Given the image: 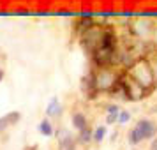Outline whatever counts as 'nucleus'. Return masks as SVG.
I'll return each instance as SVG.
<instances>
[{"mask_svg": "<svg viewBox=\"0 0 157 150\" xmlns=\"http://www.w3.org/2000/svg\"><path fill=\"white\" fill-rule=\"evenodd\" d=\"M131 76H132V79H134L136 83H140L143 88H148V87L155 81L154 71H152V67H150L147 62L136 64L134 67H132V71H131Z\"/></svg>", "mask_w": 157, "mask_h": 150, "instance_id": "1", "label": "nucleus"}, {"mask_svg": "<svg viewBox=\"0 0 157 150\" xmlns=\"http://www.w3.org/2000/svg\"><path fill=\"white\" fill-rule=\"evenodd\" d=\"M154 134H155V125H154V122L140 120L138 125H136V127L131 131V134H129V143H131V145H136V143H140L141 140H145V138H152Z\"/></svg>", "mask_w": 157, "mask_h": 150, "instance_id": "2", "label": "nucleus"}, {"mask_svg": "<svg viewBox=\"0 0 157 150\" xmlns=\"http://www.w3.org/2000/svg\"><path fill=\"white\" fill-rule=\"evenodd\" d=\"M117 58V48H99L92 53V60L97 67H108Z\"/></svg>", "mask_w": 157, "mask_h": 150, "instance_id": "3", "label": "nucleus"}, {"mask_svg": "<svg viewBox=\"0 0 157 150\" xmlns=\"http://www.w3.org/2000/svg\"><path fill=\"white\" fill-rule=\"evenodd\" d=\"M117 81H118V78L115 74H111L109 71H106V69H102V71L95 74V83H97L99 90H111L117 85Z\"/></svg>", "mask_w": 157, "mask_h": 150, "instance_id": "4", "label": "nucleus"}, {"mask_svg": "<svg viewBox=\"0 0 157 150\" xmlns=\"http://www.w3.org/2000/svg\"><path fill=\"white\" fill-rule=\"evenodd\" d=\"M81 88L86 92L88 97H94V94L99 90L97 83H95V74H88V76H85V78L81 79Z\"/></svg>", "mask_w": 157, "mask_h": 150, "instance_id": "5", "label": "nucleus"}, {"mask_svg": "<svg viewBox=\"0 0 157 150\" xmlns=\"http://www.w3.org/2000/svg\"><path fill=\"white\" fill-rule=\"evenodd\" d=\"M62 113V106H60V102H58L57 97H53L50 101V104L46 108V115L48 117H58V115Z\"/></svg>", "mask_w": 157, "mask_h": 150, "instance_id": "6", "label": "nucleus"}, {"mask_svg": "<svg viewBox=\"0 0 157 150\" xmlns=\"http://www.w3.org/2000/svg\"><path fill=\"white\" fill-rule=\"evenodd\" d=\"M72 124H74V127L79 129V131H83V129H86L88 125H86V118L83 113H76L74 117H72Z\"/></svg>", "mask_w": 157, "mask_h": 150, "instance_id": "7", "label": "nucleus"}, {"mask_svg": "<svg viewBox=\"0 0 157 150\" xmlns=\"http://www.w3.org/2000/svg\"><path fill=\"white\" fill-rule=\"evenodd\" d=\"M18 118H20V113H9V115H6V117H2V118H0V131L9 125L7 122H16Z\"/></svg>", "mask_w": 157, "mask_h": 150, "instance_id": "8", "label": "nucleus"}, {"mask_svg": "<svg viewBox=\"0 0 157 150\" xmlns=\"http://www.w3.org/2000/svg\"><path fill=\"white\" fill-rule=\"evenodd\" d=\"M39 131H41V134H44V136H51L53 134V129H51L50 120H43L41 122V124H39Z\"/></svg>", "mask_w": 157, "mask_h": 150, "instance_id": "9", "label": "nucleus"}, {"mask_svg": "<svg viewBox=\"0 0 157 150\" xmlns=\"http://www.w3.org/2000/svg\"><path fill=\"white\" fill-rule=\"evenodd\" d=\"M104 136H106V127H102V125H101V127L95 129V133H94V140H95L97 143L102 141V140H104Z\"/></svg>", "mask_w": 157, "mask_h": 150, "instance_id": "10", "label": "nucleus"}, {"mask_svg": "<svg viewBox=\"0 0 157 150\" xmlns=\"http://www.w3.org/2000/svg\"><path fill=\"white\" fill-rule=\"evenodd\" d=\"M90 138H92V133H90V129L86 127V129H83V131H81V134H79V140H81V141H90Z\"/></svg>", "mask_w": 157, "mask_h": 150, "instance_id": "11", "label": "nucleus"}, {"mask_svg": "<svg viewBox=\"0 0 157 150\" xmlns=\"http://www.w3.org/2000/svg\"><path fill=\"white\" fill-rule=\"evenodd\" d=\"M118 115H120V113H108L106 124H109V125H111V124H115V122L118 120Z\"/></svg>", "mask_w": 157, "mask_h": 150, "instance_id": "12", "label": "nucleus"}, {"mask_svg": "<svg viewBox=\"0 0 157 150\" xmlns=\"http://www.w3.org/2000/svg\"><path fill=\"white\" fill-rule=\"evenodd\" d=\"M129 118H131V113L129 111H120V115H118V122L120 124H125Z\"/></svg>", "mask_w": 157, "mask_h": 150, "instance_id": "13", "label": "nucleus"}, {"mask_svg": "<svg viewBox=\"0 0 157 150\" xmlns=\"http://www.w3.org/2000/svg\"><path fill=\"white\" fill-rule=\"evenodd\" d=\"M152 65H154V67H152V71H154V76H155V79H157V57L154 58V64H152Z\"/></svg>", "mask_w": 157, "mask_h": 150, "instance_id": "14", "label": "nucleus"}, {"mask_svg": "<svg viewBox=\"0 0 157 150\" xmlns=\"http://www.w3.org/2000/svg\"><path fill=\"white\" fill-rule=\"evenodd\" d=\"M152 150H157V140H154V143H152Z\"/></svg>", "mask_w": 157, "mask_h": 150, "instance_id": "15", "label": "nucleus"}, {"mask_svg": "<svg viewBox=\"0 0 157 150\" xmlns=\"http://www.w3.org/2000/svg\"><path fill=\"white\" fill-rule=\"evenodd\" d=\"M2 78H4V72L0 71V79H2Z\"/></svg>", "mask_w": 157, "mask_h": 150, "instance_id": "16", "label": "nucleus"}, {"mask_svg": "<svg viewBox=\"0 0 157 150\" xmlns=\"http://www.w3.org/2000/svg\"><path fill=\"white\" fill-rule=\"evenodd\" d=\"M69 150H72V148H69Z\"/></svg>", "mask_w": 157, "mask_h": 150, "instance_id": "17", "label": "nucleus"}]
</instances>
